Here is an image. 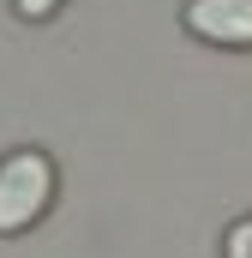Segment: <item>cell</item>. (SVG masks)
Masks as SVG:
<instances>
[{
  "label": "cell",
  "instance_id": "1",
  "mask_svg": "<svg viewBox=\"0 0 252 258\" xmlns=\"http://www.w3.org/2000/svg\"><path fill=\"white\" fill-rule=\"evenodd\" d=\"M54 198V168L42 150H12L0 162V234L30 228Z\"/></svg>",
  "mask_w": 252,
  "mask_h": 258
},
{
  "label": "cell",
  "instance_id": "2",
  "mask_svg": "<svg viewBox=\"0 0 252 258\" xmlns=\"http://www.w3.org/2000/svg\"><path fill=\"white\" fill-rule=\"evenodd\" d=\"M186 30L204 42L252 48V0H186Z\"/></svg>",
  "mask_w": 252,
  "mask_h": 258
},
{
  "label": "cell",
  "instance_id": "3",
  "mask_svg": "<svg viewBox=\"0 0 252 258\" xmlns=\"http://www.w3.org/2000/svg\"><path fill=\"white\" fill-rule=\"evenodd\" d=\"M222 252H228V258H252V216L228 228V240H222Z\"/></svg>",
  "mask_w": 252,
  "mask_h": 258
},
{
  "label": "cell",
  "instance_id": "4",
  "mask_svg": "<svg viewBox=\"0 0 252 258\" xmlns=\"http://www.w3.org/2000/svg\"><path fill=\"white\" fill-rule=\"evenodd\" d=\"M54 6H60V0H18V12H24V18H48Z\"/></svg>",
  "mask_w": 252,
  "mask_h": 258
}]
</instances>
